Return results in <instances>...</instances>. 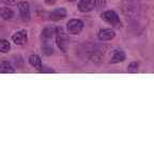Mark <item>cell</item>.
Listing matches in <instances>:
<instances>
[{
  "instance_id": "1",
  "label": "cell",
  "mask_w": 154,
  "mask_h": 144,
  "mask_svg": "<svg viewBox=\"0 0 154 144\" xmlns=\"http://www.w3.org/2000/svg\"><path fill=\"white\" fill-rule=\"evenodd\" d=\"M56 42H57L58 47L60 48L63 52L66 51V47L69 45V38L65 34L62 27H56Z\"/></svg>"
},
{
  "instance_id": "2",
  "label": "cell",
  "mask_w": 154,
  "mask_h": 144,
  "mask_svg": "<svg viewBox=\"0 0 154 144\" xmlns=\"http://www.w3.org/2000/svg\"><path fill=\"white\" fill-rule=\"evenodd\" d=\"M102 18H103L104 22H106L108 25L116 28H120L121 27V22L120 18H119L118 14L115 12V11H105V12L102 14Z\"/></svg>"
},
{
  "instance_id": "3",
  "label": "cell",
  "mask_w": 154,
  "mask_h": 144,
  "mask_svg": "<svg viewBox=\"0 0 154 144\" xmlns=\"http://www.w3.org/2000/svg\"><path fill=\"white\" fill-rule=\"evenodd\" d=\"M84 29V22L80 19H71L66 24V30L70 34H79Z\"/></svg>"
},
{
  "instance_id": "4",
  "label": "cell",
  "mask_w": 154,
  "mask_h": 144,
  "mask_svg": "<svg viewBox=\"0 0 154 144\" xmlns=\"http://www.w3.org/2000/svg\"><path fill=\"white\" fill-rule=\"evenodd\" d=\"M18 7V12L19 15L22 17L24 22H29L31 18V12H30V5L27 1H20L17 4Z\"/></svg>"
},
{
  "instance_id": "5",
  "label": "cell",
  "mask_w": 154,
  "mask_h": 144,
  "mask_svg": "<svg viewBox=\"0 0 154 144\" xmlns=\"http://www.w3.org/2000/svg\"><path fill=\"white\" fill-rule=\"evenodd\" d=\"M12 41L16 45H25L28 41V33L26 30H19L12 35Z\"/></svg>"
},
{
  "instance_id": "6",
  "label": "cell",
  "mask_w": 154,
  "mask_h": 144,
  "mask_svg": "<svg viewBox=\"0 0 154 144\" xmlns=\"http://www.w3.org/2000/svg\"><path fill=\"white\" fill-rule=\"evenodd\" d=\"M96 7V0H80L78 2V10L80 12H90Z\"/></svg>"
},
{
  "instance_id": "7",
  "label": "cell",
  "mask_w": 154,
  "mask_h": 144,
  "mask_svg": "<svg viewBox=\"0 0 154 144\" xmlns=\"http://www.w3.org/2000/svg\"><path fill=\"white\" fill-rule=\"evenodd\" d=\"M66 15V10L64 8H58V9H55L49 14V19L53 20V22H58V20H62L63 18H65Z\"/></svg>"
},
{
  "instance_id": "8",
  "label": "cell",
  "mask_w": 154,
  "mask_h": 144,
  "mask_svg": "<svg viewBox=\"0 0 154 144\" xmlns=\"http://www.w3.org/2000/svg\"><path fill=\"white\" fill-rule=\"evenodd\" d=\"M116 36V32L111 29H102L101 31L97 34V38H99L100 41H111L112 38H115Z\"/></svg>"
},
{
  "instance_id": "9",
  "label": "cell",
  "mask_w": 154,
  "mask_h": 144,
  "mask_svg": "<svg viewBox=\"0 0 154 144\" xmlns=\"http://www.w3.org/2000/svg\"><path fill=\"white\" fill-rule=\"evenodd\" d=\"M56 34V28L55 27H46L41 33V38L43 42H51V38Z\"/></svg>"
},
{
  "instance_id": "10",
  "label": "cell",
  "mask_w": 154,
  "mask_h": 144,
  "mask_svg": "<svg viewBox=\"0 0 154 144\" xmlns=\"http://www.w3.org/2000/svg\"><path fill=\"white\" fill-rule=\"evenodd\" d=\"M29 63L32 67H34L38 72H41L42 66H43V63H42V59L40 56L38 55H31L28 59Z\"/></svg>"
},
{
  "instance_id": "11",
  "label": "cell",
  "mask_w": 154,
  "mask_h": 144,
  "mask_svg": "<svg viewBox=\"0 0 154 144\" xmlns=\"http://www.w3.org/2000/svg\"><path fill=\"white\" fill-rule=\"evenodd\" d=\"M15 72H16V70L11 62L3 61V62L0 63V73L1 74H13Z\"/></svg>"
},
{
  "instance_id": "12",
  "label": "cell",
  "mask_w": 154,
  "mask_h": 144,
  "mask_svg": "<svg viewBox=\"0 0 154 144\" xmlns=\"http://www.w3.org/2000/svg\"><path fill=\"white\" fill-rule=\"evenodd\" d=\"M125 52L123 50H120V49H117V50L113 51L112 53V57H111V63H120L123 62L125 60Z\"/></svg>"
},
{
  "instance_id": "13",
  "label": "cell",
  "mask_w": 154,
  "mask_h": 144,
  "mask_svg": "<svg viewBox=\"0 0 154 144\" xmlns=\"http://www.w3.org/2000/svg\"><path fill=\"white\" fill-rule=\"evenodd\" d=\"M13 16H14L13 10L9 9V8H7V7L0 9V17L2 19H5V20H10V19L13 18Z\"/></svg>"
},
{
  "instance_id": "14",
  "label": "cell",
  "mask_w": 154,
  "mask_h": 144,
  "mask_svg": "<svg viewBox=\"0 0 154 144\" xmlns=\"http://www.w3.org/2000/svg\"><path fill=\"white\" fill-rule=\"evenodd\" d=\"M11 50V44L8 40H0V52L2 53H8Z\"/></svg>"
},
{
  "instance_id": "15",
  "label": "cell",
  "mask_w": 154,
  "mask_h": 144,
  "mask_svg": "<svg viewBox=\"0 0 154 144\" xmlns=\"http://www.w3.org/2000/svg\"><path fill=\"white\" fill-rule=\"evenodd\" d=\"M42 50L46 56H51L54 53V48L51 45V42H44L43 46H42Z\"/></svg>"
},
{
  "instance_id": "16",
  "label": "cell",
  "mask_w": 154,
  "mask_h": 144,
  "mask_svg": "<svg viewBox=\"0 0 154 144\" xmlns=\"http://www.w3.org/2000/svg\"><path fill=\"white\" fill-rule=\"evenodd\" d=\"M138 68H139V62H132L130 63V65H128V73H137Z\"/></svg>"
},
{
  "instance_id": "17",
  "label": "cell",
  "mask_w": 154,
  "mask_h": 144,
  "mask_svg": "<svg viewBox=\"0 0 154 144\" xmlns=\"http://www.w3.org/2000/svg\"><path fill=\"white\" fill-rule=\"evenodd\" d=\"M0 2L5 5H17L18 0H0Z\"/></svg>"
},
{
  "instance_id": "18",
  "label": "cell",
  "mask_w": 154,
  "mask_h": 144,
  "mask_svg": "<svg viewBox=\"0 0 154 144\" xmlns=\"http://www.w3.org/2000/svg\"><path fill=\"white\" fill-rule=\"evenodd\" d=\"M40 73H55V70H53V68H51V67H47V66H42V70Z\"/></svg>"
},
{
  "instance_id": "19",
  "label": "cell",
  "mask_w": 154,
  "mask_h": 144,
  "mask_svg": "<svg viewBox=\"0 0 154 144\" xmlns=\"http://www.w3.org/2000/svg\"><path fill=\"white\" fill-rule=\"evenodd\" d=\"M106 1L105 0H96V7H102V5H105Z\"/></svg>"
},
{
  "instance_id": "20",
  "label": "cell",
  "mask_w": 154,
  "mask_h": 144,
  "mask_svg": "<svg viewBox=\"0 0 154 144\" xmlns=\"http://www.w3.org/2000/svg\"><path fill=\"white\" fill-rule=\"evenodd\" d=\"M45 3L48 5H51V4H55L56 3V0H45Z\"/></svg>"
},
{
  "instance_id": "21",
  "label": "cell",
  "mask_w": 154,
  "mask_h": 144,
  "mask_svg": "<svg viewBox=\"0 0 154 144\" xmlns=\"http://www.w3.org/2000/svg\"><path fill=\"white\" fill-rule=\"evenodd\" d=\"M69 1H75V0H69Z\"/></svg>"
}]
</instances>
